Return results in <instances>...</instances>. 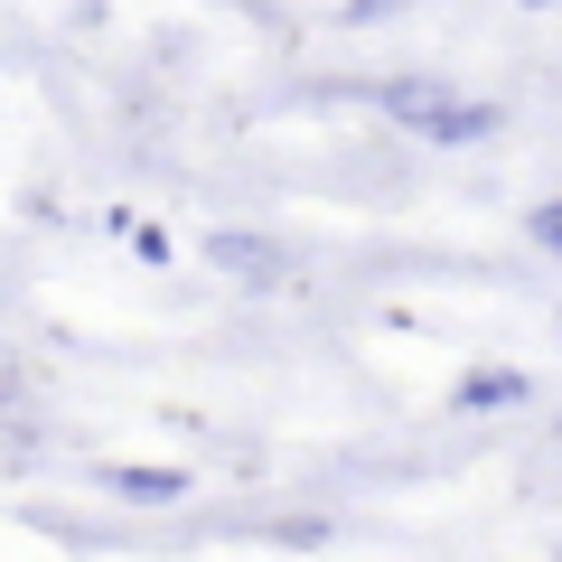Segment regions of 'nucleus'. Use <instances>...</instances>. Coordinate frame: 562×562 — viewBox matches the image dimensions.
I'll list each match as a JSON object with an SVG mask.
<instances>
[{"label": "nucleus", "instance_id": "5", "mask_svg": "<svg viewBox=\"0 0 562 562\" xmlns=\"http://www.w3.org/2000/svg\"><path fill=\"white\" fill-rule=\"evenodd\" d=\"M525 235H535V244H543V254H562V198H543V206H535V216H525Z\"/></svg>", "mask_w": 562, "mask_h": 562}, {"label": "nucleus", "instance_id": "4", "mask_svg": "<svg viewBox=\"0 0 562 562\" xmlns=\"http://www.w3.org/2000/svg\"><path fill=\"white\" fill-rule=\"evenodd\" d=\"M103 487H113V497H188V479H179V469H132V460H113V469H103Z\"/></svg>", "mask_w": 562, "mask_h": 562}, {"label": "nucleus", "instance_id": "3", "mask_svg": "<svg viewBox=\"0 0 562 562\" xmlns=\"http://www.w3.org/2000/svg\"><path fill=\"white\" fill-rule=\"evenodd\" d=\"M497 403H525V375L487 366V375H460V384H450V413H497Z\"/></svg>", "mask_w": 562, "mask_h": 562}, {"label": "nucleus", "instance_id": "2", "mask_svg": "<svg viewBox=\"0 0 562 562\" xmlns=\"http://www.w3.org/2000/svg\"><path fill=\"white\" fill-rule=\"evenodd\" d=\"M206 254H216V272L254 281V291H281V281H291V262H281V244H262V235H216Z\"/></svg>", "mask_w": 562, "mask_h": 562}, {"label": "nucleus", "instance_id": "6", "mask_svg": "<svg viewBox=\"0 0 562 562\" xmlns=\"http://www.w3.org/2000/svg\"><path fill=\"white\" fill-rule=\"evenodd\" d=\"M525 10H543V0H525Z\"/></svg>", "mask_w": 562, "mask_h": 562}, {"label": "nucleus", "instance_id": "1", "mask_svg": "<svg viewBox=\"0 0 562 562\" xmlns=\"http://www.w3.org/2000/svg\"><path fill=\"white\" fill-rule=\"evenodd\" d=\"M375 113L403 122L413 140H431V150H469V140L497 132V103L460 94V85H441V76H384L375 85Z\"/></svg>", "mask_w": 562, "mask_h": 562}]
</instances>
